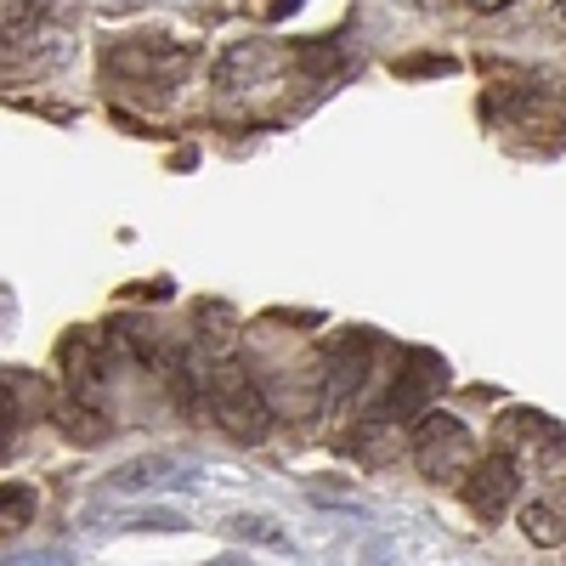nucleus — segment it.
I'll list each match as a JSON object with an SVG mask.
<instances>
[{"instance_id": "obj_4", "label": "nucleus", "mask_w": 566, "mask_h": 566, "mask_svg": "<svg viewBox=\"0 0 566 566\" xmlns=\"http://www.w3.org/2000/svg\"><path fill=\"white\" fill-rule=\"evenodd\" d=\"M442 386H448V363H442L437 352H408L402 368H397V380L386 386V397L368 408V419H374V424L413 419V413L431 408V397H442Z\"/></svg>"}, {"instance_id": "obj_11", "label": "nucleus", "mask_w": 566, "mask_h": 566, "mask_svg": "<svg viewBox=\"0 0 566 566\" xmlns=\"http://www.w3.org/2000/svg\"><path fill=\"white\" fill-rule=\"evenodd\" d=\"M170 482H181V464H176V459H165V453L130 459V464H119L114 476H108V488H114V493H159V488H170Z\"/></svg>"}, {"instance_id": "obj_15", "label": "nucleus", "mask_w": 566, "mask_h": 566, "mask_svg": "<svg viewBox=\"0 0 566 566\" xmlns=\"http://www.w3.org/2000/svg\"><path fill=\"white\" fill-rule=\"evenodd\" d=\"M29 515H34V488H0V522L23 527Z\"/></svg>"}, {"instance_id": "obj_5", "label": "nucleus", "mask_w": 566, "mask_h": 566, "mask_svg": "<svg viewBox=\"0 0 566 566\" xmlns=\"http://www.w3.org/2000/svg\"><path fill=\"white\" fill-rule=\"evenodd\" d=\"M515 493H522V459L510 453H488L482 464L464 470V504L482 515V522H499V515L515 504Z\"/></svg>"}, {"instance_id": "obj_10", "label": "nucleus", "mask_w": 566, "mask_h": 566, "mask_svg": "<svg viewBox=\"0 0 566 566\" xmlns=\"http://www.w3.org/2000/svg\"><path fill=\"white\" fill-rule=\"evenodd\" d=\"M522 533H527V544H538V549L566 544V482H555V488H544L533 504H522Z\"/></svg>"}, {"instance_id": "obj_9", "label": "nucleus", "mask_w": 566, "mask_h": 566, "mask_svg": "<svg viewBox=\"0 0 566 566\" xmlns=\"http://www.w3.org/2000/svg\"><path fill=\"white\" fill-rule=\"evenodd\" d=\"M272 74V52L261 40H239V45H227L221 63H216V91H227V97H239V91L261 85Z\"/></svg>"}, {"instance_id": "obj_2", "label": "nucleus", "mask_w": 566, "mask_h": 566, "mask_svg": "<svg viewBox=\"0 0 566 566\" xmlns=\"http://www.w3.org/2000/svg\"><path fill=\"white\" fill-rule=\"evenodd\" d=\"M103 69H108V80L142 91V97H170V91H181L187 69H193V45H170L165 34H142V40L108 45Z\"/></svg>"}, {"instance_id": "obj_3", "label": "nucleus", "mask_w": 566, "mask_h": 566, "mask_svg": "<svg viewBox=\"0 0 566 566\" xmlns=\"http://www.w3.org/2000/svg\"><path fill=\"white\" fill-rule=\"evenodd\" d=\"M413 464H419L424 482L453 488V482H464V470L476 464V442H470V431L453 413H419V424H413Z\"/></svg>"}, {"instance_id": "obj_7", "label": "nucleus", "mask_w": 566, "mask_h": 566, "mask_svg": "<svg viewBox=\"0 0 566 566\" xmlns=\"http://www.w3.org/2000/svg\"><path fill=\"white\" fill-rule=\"evenodd\" d=\"M63 374H69V391L74 397H85V402H103V391H108V374H114V352H108V340L103 335H69L63 340Z\"/></svg>"}, {"instance_id": "obj_16", "label": "nucleus", "mask_w": 566, "mask_h": 566, "mask_svg": "<svg viewBox=\"0 0 566 566\" xmlns=\"http://www.w3.org/2000/svg\"><path fill=\"white\" fill-rule=\"evenodd\" d=\"M295 7H301V0H266V18H272V23H283Z\"/></svg>"}, {"instance_id": "obj_6", "label": "nucleus", "mask_w": 566, "mask_h": 566, "mask_svg": "<svg viewBox=\"0 0 566 566\" xmlns=\"http://www.w3.org/2000/svg\"><path fill=\"white\" fill-rule=\"evenodd\" d=\"M493 442H499V453H538V459H560V448H566V431L555 419H544V413H533V408H510V413H499V424H493Z\"/></svg>"}, {"instance_id": "obj_8", "label": "nucleus", "mask_w": 566, "mask_h": 566, "mask_svg": "<svg viewBox=\"0 0 566 566\" xmlns=\"http://www.w3.org/2000/svg\"><path fill=\"white\" fill-rule=\"evenodd\" d=\"M368 346H374V335H346L335 352H328V363H323V397H328V402H346V397L363 391L368 363H374Z\"/></svg>"}, {"instance_id": "obj_14", "label": "nucleus", "mask_w": 566, "mask_h": 566, "mask_svg": "<svg viewBox=\"0 0 566 566\" xmlns=\"http://www.w3.org/2000/svg\"><path fill=\"white\" fill-rule=\"evenodd\" d=\"M227 533H232V538H244V544H272V549H290V538H283L272 522H255V515H232Z\"/></svg>"}, {"instance_id": "obj_1", "label": "nucleus", "mask_w": 566, "mask_h": 566, "mask_svg": "<svg viewBox=\"0 0 566 566\" xmlns=\"http://www.w3.org/2000/svg\"><path fill=\"white\" fill-rule=\"evenodd\" d=\"M205 408H210V419L221 424L232 442H261L266 424H272V408L261 397L255 368L239 352H227V346L205 352Z\"/></svg>"}, {"instance_id": "obj_12", "label": "nucleus", "mask_w": 566, "mask_h": 566, "mask_svg": "<svg viewBox=\"0 0 566 566\" xmlns=\"http://www.w3.org/2000/svg\"><path fill=\"white\" fill-rule=\"evenodd\" d=\"M52 419H57V431H63L69 442H80V448H103V442H108V431H114V424L97 413V402H85V397L57 402V408H52Z\"/></svg>"}, {"instance_id": "obj_17", "label": "nucleus", "mask_w": 566, "mask_h": 566, "mask_svg": "<svg viewBox=\"0 0 566 566\" xmlns=\"http://www.w3.org/2000/svg\"><path fill=\"white\" fill-rule=\"evenodd\" d=\"M470 12H504V7H515V0H464Z\"/></svg>"}, {"instance_id": "obj_13", "label": "nucleus", "mask_w": 566, "mask_h": 566, "mask_svg": "<svg viewBox=\"0 0 566 566\" xmlns=\"http://www.w3.org/2000/svg\"><path fill=\"white\" fill-rule=\"evenodd\" d=\"M23 413H29V402L18 397V380H7V374H0V459L12 453V442H18V424H23Z\"/></svg>"}, {"instance_id": "obj_19", "label": "nucleus", "mask_w": 566, "mask_h": 566, "mask_svg": "<svg viewBox=\"0 0 566 566\" xmlns=\"http://www.w3.org/2000/svg\"><path fill=\"white\" fill-rule=\"evenodd\" d=\"M560 23H566V0H560Z\"/></svg>"}, {"instance_id": "obj_18", "label": "nucleus", "mask_w": 566, "mask_h": 566, "mask_svg": "<svg viewBox=\"0 0 566 566\" xmlns=\"http://www.w3.org/2000/svg\"><path fill=\"white\" fill-rule=\"evenodd\" d=\"M7 566H63V555H34V560H7Z\"/></svg>"}]
</instances>
